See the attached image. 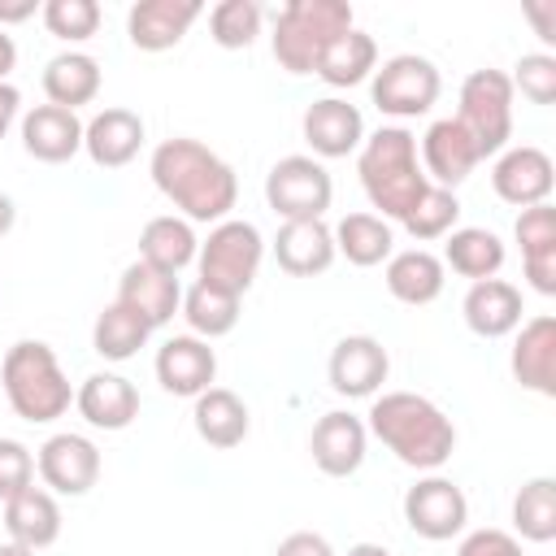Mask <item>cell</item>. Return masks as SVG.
<instances>
[{
  "label": "cell",
  "mask_w": 556,
  "mask_h": 556,
  "mask_svg": "<svg viewBox=\"0 0 556 556\" xmlns=\"http://www.w3.org/2000/svg\"><path fill=\"white\" fill-rule=\"evenodd\" d=\"M148 174L156 182V191L187 217V222H226V213L239 200V178L235 169L204 148L200 139H161L152 148Z\"/></svg>",
  "instance_id": "6da1fadb"
},
{
  "label": "cell",
  "mask_w": 556,
  "mask_h": 556,
  "mask_svg": "<svg viewBox=\"0 0 556 556\" xmlns=\"http://www.w3.org/2000/svg\"><path fill=\"white\" fill-rule=\"evenodd\" d=\"M365 430L408 469L417 473H434L447 465L452 447H456V426L452 417L417 395V391H382L374 395L369 413H365Z\"/></svg>",
  "instance_id": "7a4b0ae2"
},
{
  "label": "cell",
  "mask_w": 556,
  "mask_h": 556,
  "mask_svg": "<svg viewBox=\"0 0 556 556\" xmlns=\"http://www.w3.org/2000/svg\"><path fill=\"white\" fill-rule=\"evenodd\" d=\"M356 174L365 200L378 208L382 222H404L417 208V200L430 191V178L417 156V135L404 126H378L374 135H365Z\"/></svg>",
  "instance_id": "3957f363"
},
{
  "label": "cell",
  "mask_w": 556,
  "mask_h": 556,
  "mask_svg": "<svg viewBox=\"0 0 556 556\" xmlns=\"http://www.w3.org/2000/svg\"><path fill=\"white\" fill-rule=\"evenodd\" d=\"M0 382H4L9 408L30 426L56 421L74 404V387L43 339H17L0 361Z\"/></svg>",
  "instance_id": "277c9868"
},
{
  "label": "cell",
  "mask_w": 556,
  "mask_h": 556,
  "mask_svg": "<svg viewBox=\"0 0 556 556\" xmlns=\"http://www.w3.org/2000/svg\"><path fill=\"white\" fill-rule=\"evenodd\" d=\"M343 30H352L348 0H287L274 13V61L287 74H313Z\"/></svg>",
  "instance_id": "5b68a950"
},
{
  "label": "cell",
  "mask_w": 556,
  "mask_h": 556,
  "mask_svg": "<svg viewBox=\"0 0 556 556\" xmlns=\"http://www.w3.org/2000/svg\"><path fill=\"white\" fill-rule=\"evenodd\" d=\"M513 83L504 70H473L460 83V109L456 122L469 135V143L478 148V156H500L513 139Z\"/></svg>",
  "instance_id": "8992f818"
},
{
  "label": "cell",
  "mask_w": 556,
  "mask_h": 556,
  "mask_svg": "<svg viewBox=\"0 0 556 556\" xmlns=\"http://www.w3.org/2000/svg\"><path fill=\"white\" fill-rule=\"evenodd\" d=\"M261 256H265V239L252 222L243 217H226L208 230V239L200 243L195 252V265H200V282L208 287H222L230 295L243 300V291L256 282V269H261Z\"/></svg>",
  "instance_id": "52a82bcc"
},
{
  "label": "cell",
  "mask_w": 556,
  "mask_h": 556,
  "mask_svg": "<svg viewBox=\"0 0 556 556\" xmlns=\"http://www.w3.org/2000/svg\"><path fill=\"white\" fill-rule=\"evenodd\" d=\"M439 65L430 56H417V52H400V56H387L374 74H369V96L378 104V113L387 117H421L434 109L439 100Z\"/></svg>",
  "instance_id": "ba28073f"
},
{
  "label": "cell",
  "mask_w": 556,
  "mask_h": 556,
  "mask_svg": "<svg viewBox=\"0 0 556 556\" xmlns=\"http://www.w3.org/2000/svg\"><path fill=\"white\" fill-rule=\"evenodd\" d=\"M265 200L282 222H321L334 200V182L317 156H282L265 174Z\"/></svg>",
  "instance_id": "9c48e42d"
},
{
  "label": "cell",
  "mask_w": 556,
  "mask_h": 556,
  "mask_svg": "<svg viewBox=\"0 0 556 556\" xmlns=\"http://www.w3.org/2000/svg\"><path fill=\"white\" fill-rule=\"evenodd\" d=\"M404 521L413 534L430 539V543H447L465 530L469 521V500L452 478L426 473L404 491Z\"/></svg>",
  "instance_id": "30bf717a"
},
{
  "label": "cell",
  "mask_w": 556,
  "mask_h": 556,
  "mask_svg": "<svg viewBox=\"0 0 556 556\" xmlns=\"http://www.w3.org/2000/svg\"><path fill=\"white\" fill-rule=\"evenodd\" d=\"M387 374H391V356L374 334H343L326 365L330 391L348 395V400H374L382 391Z\"/></svg>",
  "instance_id": "8fae6325"
},
{
  "label": "cell",
  "mask_w": 556,
  "mask_h": 556,
  "mask_svg": "<svg viewBox=\"0 0 556 556\" xmlns=\"http://www.w3.org/2000/svg\"><path fill=\"white\" fill-rule=\"evenodd\" d=\"M35 469L52 495H87L100 478V447L87 434L61 430V434L43 439Z\"/></svg>",
  "instance_id": "7c38bea8"
},
{
  "label": "cell",
  "mask_w": 556,
  "mask_h": 556,
  "mask_svg": "<svg viewBox=\"0 0 556 556\" xmlns=\"http://www.w3.org/2000/svg\"><path fill=\"white\" fill-rule=\"evenodd\" d=\"M491 187L504 204H517V208H530V204H547L552 187H556V169H552V156L534 143H517V148H504L491 165Z\"/></svg>",
  "instance_id": "4fadbf2b"
},
{
  "label": "cell",
  "mask_w": 556,
  "mask_h": 556,
  "mask_svg": "<svg viewBox=\"0 0 556 556\" xmlns=\"http://www.w3.org/2000/svg\"><path fill=\"white\" fill-rule=\"evenodd\" d=\"M300 130H304V143L313 148V156H352L361 152L365 143V117L356 104L339 100V96H326V100H313L300 117Z\"/></svg>",
  "instance_id": "5bb4252c"
},
{
  "label": "cell",
  "mask_w": 556,
  "mask_h": 556,
  "mask_svg": "<svg viewBox=\"0 0 556 556\" xmlns=\"http://www.w3.org/2000/svg\"><path fill=\"white\" fill-rule=\"evenodd\" d=\"M365 447H369V430L361 417L334 408L326 417H317L313 434H308V452H313V465L326 473V478H352L361 465H365Z\"/></svg>",
  "instance_id": "9a60e30c"
},
{
  "label": "cell",
  "mask_w": 556,
  "mask_h": 556,
  "mask_svg": "<svg viewBox=\"0 0 556 556\" xmlns=\"http://www.w3.org/2000/svg\"><path fill=\"white\" fill-rule=\"evenodd\" d=\"M417 156H421V169H426L430 187H447V191H456V187L482 165L478 148L469 143V135L460 130L456 117H439V122H430V130L421 135Z\"/></svg>",
  "instance_id": "2e32d148"
},
{
  "label": "cell",
  "mask_w": 556,
  "mask_h": 556,
  "mask_svg": "<svg viewBox=\"0 0 556 556\" xmlns=\"http://www.w3.org/2000/svg\"><path fill=\"white\" fill-rule=\"evenodd\" d=\"M217 378V352L208 348V339L195 334H174L156 348V382L169 395L195 400L200 391H208Z\"/></svg>",
  "instance_id": "e0dca14e"
},
{
  "label": "cell",
  "mask_w": 556,
  "mask_h": 556,
  "mask_svg": "<svg viewBox=\"0 0 556 556\" xmlns=\"http://www.w3.org/2000/svg\"><path fill=\"white\" fill-rule=\"evenodd\" d=\"M200 0H139L126 13V35L139 52H169L200 17Z\"/></svg>",
  "instance_id": "ac0fdd59"
},
{
  "label": "cell",
  "mask_w": 556,
  "mask_h": 556,
  "mask_svg": "<svg viewBox=\"0 0 556 556\" xmlns=\"http://www.w3.org/2000/svg\"><path fill=\"white\" fill-rule=\"evenodd\" d=\"M117 304H122V308H130L148 330H156V326L174 321V313L182 308V287H178V278H174V274H161V269H152V265L135 261V265H126V269H122Z\"/></svg>",
  "instance_id": "d6986e66"
},
{
  "label": "cell",
  "mask_w": 556,
  "mask_h": 556,
  "mask_svg": "<svg viewBox=\"0 0 556 556\" xmlns=\"http://www.w3.org/2000/svg\"><path fill=\"white\" fill-rule=\"evenodd\" d=\"M143 148V117L135 109H100L91 122H83V152L100 165V169H122L139 156Z\"/></svg>",
  "instance_id": "ffe728a7"
},
{
  "label": "cell",
  "mask_w": 556,
  "mask_h": 556,
  "mask_svg": "<svg viewBox=\"0 0 556 556\" xmlns=\"http://www.w3.org/2000/svg\"><path fill=\"white\" fill-rule=\"evenodd\" d=\"M513 378L534 395H556V317L539 313L517 326L513 339Z\"/></svg>",
  "instance_id": "44dd1931"
},
{
  "label": "cell",
  "mask_w": 556,
  "mask_h": 556,
  "mask_svg": "<svg viewBox=\"0 0 556 556\" xmlns=\"http://www.w3.org/2000/svg\"><path fill=\"white\" fill-rule=\"evenodd\" d=\"M513 235H517V243H521L526 282H530L539 295H556V208H552V204H530V208H521Z\"/></svg>",
  "instance_id": "7402d4cb"
},
{
  "label": "cell",
  "mask_w": 556,
  "mask_h": 556,
  "mask_svg": "<svg viewBox=\"0 0 556 556\" xmlns=\"http://www.w3.org/2000/svg\"><path fill=\"white\" fill-rule=\"evenodd\" d=\"M465 313V326L478 334V339H504L521 326V291L504 278H482V282H469V295L460 304Z\"/></svg>",
  "instance_id": "603a6c76"
},
{
  "label": "cell",
  "mask_w": 556,
  "mask_h": 556,
  "mask_svg": "<svg viewBox=\"0 0 556 556\" xmlns=\"http://www.w3.org/2000/svg\"><path fill=\"white\" fill-rule=\"evenodd\" d=\"M74 408L96 430H126L139 417V391L122 374H91L74 391Z\"/></svg>",
  "instance_id": "cb8c5ba5"
},
{
  "label": "cell",
  "mask_w": 556,
  "mask_h": 556,
  "mask_svg": "<svg viewBox=\"0 0 556 556\" xmlns=\"http://www.w3.org/2000/svg\"><path fill=\"white\" fill-rule=\"evenodd\" d=\"M274 261L291 278H313L334 265V235L326 222H282L274 235Z\"/></svg>",
  "instance_id": "d4e9b609"
},
{
  "label": "cell",
  "mask_w": 556,
  "mask_h": 556,
  "mask_svg": "<svg viewBox=\"0 0 556 556\" xmlns=\"http://www.w3.org/2000/svg\"><path fill=\"white\" fill-rule=\"evenodd\" d=\"M22 148L35 161H43V165L70 161L83 148V122H78V113L56 109V104H35L22 117Z\"/></svg>",
  "instance_id": "484cf974"
},
{
  "label": "cell",
  "mask_w": 556,
  "mask_h": 556,
  "mask_svg": "<svg viewBox=\"0 0 556 556\" xmlns=\"http://www.w3.org/2000/svg\"><path fill=\"white\" fill-rule=\"evenodd\" d=\"M4 530L13 543L30 547V552H43L61 539V508H56V495L43 491V486H26L22 495L4 500Z\"/></svg>",
  "instance_id": "4316f807"
},
{
  "label": "cell",
  "mask_w": 556,
  "mask_h": 556,
  "mask_svg": "<svg viewBox=\"0 0 556 556\" xmlns=\"http://www.w3.org/2000/svg\"><path fill=\"white\" fill-rule=\"evenodd\" d=\"M387 291L400 300V304H434L443 295V261L426 248H404V252H391L387 256Z\"/></svg>",
  "instance_id": "83f0119b"
},
{
  "label": "cell",
  "mask_w": 556,
  "mask_h": 556,
  "mask_svg": "<svg viewBox=\"0 0 556 556\" xmlns=\"http://www.w3.org/2000/svg\"><path fill=\"white\" fill-rule=\"evenodd\" d=\"M191 421H195V434L208 443V447H239L252 430V417H248V404L226 391V387H208L195 395V408H191Z\"/></svg>",
  "instance_id": "f1b7e54d"
},
{
  "label": "cell",
  "mask_w": 556,
  "mask_h": 556,
  "mask_svg": "<svg viewBox=\"0 0 556 556\" xmlns=\"http://www.w3.org/2000/svg\"><path fill=\"white\" fill-rule=\"evenodd\" d=\"M195 252H200V239H195V230H191L187 217L165 213V217H152L139 230V261L152 265V269H161V274H174L178 278L195 261Z\"/></svg>",
  "instance_id": "f546056e"
},
{
  "label": "cell",
  "mask_w": 556,
  "mask_h": 556,
  "mask_svg": "<svg viewBox=\"0 0 556 556\" xmlns=\"http://www.w3.org/2000/svg\"><path fill=\"white\" fill-rule=\"evenodd\" d=\"M43 96L56 109H78L100 96V61L87 52H56L43 65Z\"/></svg>",
  "instance_id": "4dcf8cb0"
},
{
  "label": "cell",
  "mask_w": 556,
  "mask_h": 556,
  "mask_svg": "<svg viewBox=\"0 0 556 556\" xmlns=\"http://www.w3.org/2000/svg\"><path fill=\"white\" fill-rule=\"evenodd\" d=\"M443 269L469 278V282H482V278H495L504 269V243L495 230H482V226H456L443 243Z\"/></svg>",
  "instance_id": "1f68e13d"
},
{
  "label": "cell",
  "mask_w": 556,
  "mask_h": 556,
  "mask_svg": "<svg viewBox=\"0 0 556 556\" xmlns=\"http://www.w3.org/2000/svg\"><path fill=\"white\" fill-rule=\"evenodd\" d=\"M330 235H334V256H348V265H361V269L382 265L395 248L391 222H382L378 213H348Z\"/></svg>",
  "instance_id": "d6a6232c"
},
{
  "label": "cell",
  "mask_w": 556,
  "mask_h": 556,
  "mask_svg": "<svg viewBox=\"0 0 556 556\" xmlns=\"http://www.w3.org/2000/svg\"><path fill=\"white\" fill-rule=\"evenodd\" d=\"M378 70V43H374V35H365V30H343L326 52H321V61H317V78L321 83H330V87H356V83H365L369 74Z\"/></svg>",
  "instance_id": "836d02e7"
},
{
  "label": "cell",
  "mask_w": 556,
  "mask_h": 556,
  "mask_svg": "<svg viewBox=\"0 0 556 556\" xmlns=\"http://www.w3.org/2000/svg\"><path fill=\"white\" fill-rule=\"evenodd\" d=\"M178 313L187 317L195 339H222L239 326V295H230L222 287H208V282H195L191 291H182Z\"/></svg>",
  "instance_id": "e575fe53"
},
{
  "label": "cell",
  "mask_w": 556,
  "mask_h": 556,
  "mask_svg": "<svg viewBox=\"0 0 556 556\" xmlns=\"http://www.w3.org/2000/svg\"><path fill=\"white\" fill-rule=\"evenodd\" d=\"M513 526L530 543L556 539V478H530L513 495Z\"/></svg>",
  "instance_id": "d590c367"
},
{
  "label": "cell",
  "mask_w": 556,
  "mask_h": 556,
  "mask_svg": "<svg viewBox=\"0 0 556 556\" xmlns=\"http://www.w3.org/2000/svg\"><path fill=\"white\" fill-rule=\"evenodd\" d=\"M148 326L130 313V308H122L117 300L96 317V326H91V348L104 356V361H130L143 343H148Z\"/></svg>",
  "instance_id": "8d00e7d4"
},
{
  "label": "cell",
  "mask_w": 556,
  "mask_h": 556,
  "mask_svg": "<svg viewBox=\"0 0 556 556\" xmlns=\"http://www.w3.org/2000/svg\"><path fill=\"white\" fill-rule=\"evenodd\" d=\"M456 222H460V200H456V191H447V187H430L421 200H417V208L400 222L417 243H434V239H447L452 230H456Z\"/></svg>",
  "instance_id": "74e56055"
},
{
  "label": "cell",
  "mask_w": 556,
  "mask_h": 556,
  "mask_svg": "<svg viewBox=\"0 0 556 556\" xmlns=\"http://www.w3.org/2000/svg\"><path fill=\"white\" fill-rule=\"evenodd\" d=\"M261 4L256 0H222L208 9V35L217 48H252V39L261 35Z\"/></svg>",
  "instance_id": "f35d334b"
},
{
  "label": "cell",
  "mask_w": 556,
  "mask_h": 556,
  "mask_svg": "<svg viewBox=\"0 0 556 556\" xmlns=\"http://www.w3.org/2000/svg\"><path fill=\"white\" fill-rule=\"evenodd\" d=\"M39 17H43L48 35H56L65 43H83V39H91L100 30L104 13H100L96 0H43Z\"/></svg>",
  "instance_id": "ab89813d"
},
{
  "label": "cell",
  "mask_w": 556,
  "mask_h": 556,
  "mask_svg": "<svg viewBox=\"0 0 556 556\" xmlns=\"http://www.w3.org/2000/svg\"><path fill=\"white\" fill-rule=\"evenodd\" d=\"M508 83H513V91H521L530 104H552L556 100V56H547V52H526L517 65H513V74H508Z\"/></svg>",
  "instance_id": "60d3db41"
},
{
  "label": "cell",
  "mask_w": 556,
  "mask_h": 556,
  "mask_svg": "<svg viewBox=\"0 0 556 556\" xmlns=\"http://www.w3.org/2000/svg\"><path fill=\"white\" fill-rule=\"evenodd\" d=\"M35 486V456L17 439H0V504Z\"/></svg>",
  "instance_id": "b9f144b4"
},
{
  "label": "cell",
  "mask_w": 556,
  "mask_h": 556,
  "mask_svg": "<svg viewBox=\"0 0 556 556\" xmlns=\"http://www.w3.org/2000/svg\"><path fill=\"white\" fill-rule=\"evenodd\" d=\"M456 556H526V552L508 530H469L460 539Z\"/></svg>",
  "instance_id": "7bdbcfd3"
},
{
  "label": "cell",
  "mask_w": 556,
  "mask_h": 556,
  "mask_svg": "<svg viewBox=\"0 0 556 556\" xmlns=\"http://www.w3.org/2000/svg\"><path fill=\"white\" fill-rule=\"evenodd\" d=\"M274 556H334V547H330V539L317 534V530H295V534H287V539L274 547Z\"/></svg>",
  "instance_id": "ee69618b"
},
{
  "label": "cell",
  "mask_w": 556,
  "mask_h": 556,
  "mask_svg": "<svg viewBox=\"0 0 556 556\" xmlns=\"http://www.w3.org/2000/svg\"><path fill=\"white\" fill-rule=\"evenodd\" d=\"M43 4L39 0H0V30L9 26V22H26V17H35Z\"/></svg>",
  "instance_id": "f6af8a7d"
},
{
  "label": "cell",
  "mask_w": 556,
  "mask_h": 556,
  "mask_svg": "<svg viewBox=\"0 0 556 556\" xmlns=\"http://www.w3.org/2000/svg\"><path fill=\"white\" fill-rule=\"evenodd\" d=\"M17 109H22V96H17V87H9V83H0V139L9 135V126H13V117H17Z\"/></svg>",
  "instance_id": "bcb514c9"
},
{
  "label": "cell",
  "mask_w": 556,
  "mask_h": 556,
  "mask_svg": "<svg viewBox=\"0 0 556 556\" xmlns=\"http://www.w3.org/2000/svg\"><path fill=\"white\" fill-rule=\"evenodd\" d=\"M13 65H17V43H13V35L0 30V83L13 74Z\"/></svg>",
  "instance_id": "7dc6e473"
},
{
  "label": "cell",
  "mask_w": 556,
  "mask_h": 556,
  "mask_svg": "<svg viewBox=\"0 0 556 556\" xmlns=\"http://www.w3.org/2000/svg\"><path fill=\"white\" fill-rule=\"evenodd\" d=\"M13 217H17V208H13V200L0 191V235H9V230H13Z\"/></svg>",
  "instance_id": "c3c4849f"
},
{
  "label": "cell",
  "mask_w": 556,
  "mask_h": 556,
  "mask_svg": "<svg viewBox=\"0 0 556 556\" xmlns=\"http://www.w3.org/2000/svg\"><path fill=\"white\" fill-rule=\"evenodd\" d=\"M348 556H391L382 543H356V547H348Z\"/></svg>",
  "instance_id": "681fc988"
},
{
  "label": "cell",
  "mask_w": 556,
  "mask_h": 556,
  "mask_svg": "<svg viewBox=\"0 0 556 556\" xmlns=\"http://www.w3.org/2000/svg\"><path fill=\"white\" fill-rule=\"evenodd\" d=\"M0 556H35V552H30V547H22V543H13V539H9V543H0Z\"/></svg>",
  "instance_id": "f907efd6"
}]
</instances>
